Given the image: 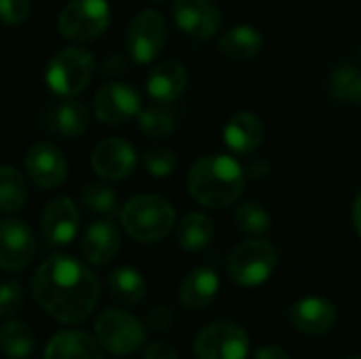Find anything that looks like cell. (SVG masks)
I'll use <instances>...</instances> for the list:
<instances>
[{"instance_id":"obj_1","label":"cell","mask_w":361,"mask_h":359,"mask_svg":"<svg viewBox=\"0 0 361 359\" xmlns=\"http://www.w3.org/2000/svg\"><path fill=\"white\" fill-rule=\"evenodd\" d=\"M36 303L61 324H82L99 300V281L80 260L53 254L34 273Z\"/></svg>"},{"instance_id":"obj_2","label":"cell","mask_w":361,"mask_h":359,"mask_svg":"<svg viewBox=\"0 0 361 359\" xmlns=\"http://www.w3.org/2000/svg\"><path fill=\"white\" fill-rule=\"evenodd\" d=\"M186 184L197 203L209 209H224L243 195L245 171L228 154H207L190 167Z\"/></svg>"},{"instance_id":"obj_3","label":"cell","mask_w":361,"mask_h":359,"mask_svg":"<svg viewBox=\"0 0 361 359\" xmlns=\"http://www.w3.org/2000/svg\"><path fill=\"white\" fill-rule=\"evenodd\" d=\"M125 233L137 243H159L176 226L173 205L159 195H137L121 209Z\"/></svg>"},{"instance_id":"obj_4","label":"cell","mask_w":361,"mask_h":359,"mask_svg":"<svg viewBox=\"0 0 361 359\" xmlns=\"http://www.w3.org/2000/svg\"><path fill=\"white\" fill-rule=\"evenodd\" d=\"M95 74V57L85 47H66L57 51L44 70L47 87L59 97H76Z\"/></svg>"},{"instance_id":"obj_5","label":"cell","mask_w":361,"mask_h":359,"mask_svg":"<svg viewBox=\"0 0 361 359\" xmlns=\"http://www.w3.org/2000/svg\"><path fill=\"white\" fill-rule=\"evenodd\" d=\"M277 250L273 243L256 237L241 241L226 260V273L241 288H256L269 281L277 269Z\"/></svg>"},{"instance_id":"obj_6","label":"cell","mask_w":361,"mask_h":359,"mask_svg":"<svg viewBox=\"0 0 361 359\" xmlns=\"http://www.w3.org/2000/svg\"><path fill=\"white\" fill-rule=\"evenodd\" d=\"M112 19L108 0H70L57 17V30L66 40L91 42L97 40Z\"/></svg>"},{"instance_id":"obj_7","label":"cell","mask_w":361,"mask_h":359,"mask_svg":"<svg viewBox=\"0 0 361 359\" xmlns=\"http://www.w3.org/2000/svg\"><path fill=\"white\" fill-rule=\"evenodd\" d=\"M95 336L106 351L131 355L146 343V328L135 315L121 309H108L95 320Z\"/></svg>"},{"instance_id":"obj_8","label":"cell","mask_w":361,"mask_h":359,"mask_svg":"<svg viewBox=\"0 0 361 359\" xmlns=\"http://www.w3.org/2000/svg\"><path fill=\"white\" fill-rule=\"evenodd\" d=\"M167 23L159 11L146 8L137 13L127 28V53L137 63L154 61L167 44Z\"/></svg>"},{"instance_id":"obj_9","label":"cell","mask_w":361,"mask_h":359,"mask_svg":"<svg viewBox=\"0 0 361 359\" xmlns=\"http://www.w3.org/2000/svg\"><path fill=\"white\" fill-rule=\"evenodd\" d=\"M247 353V332L235 322L209 324L195 339V355L199 359H245Z\"/></svg>"},{"instance_id":"obj_10","label":"cell","mask_w":361,"mask_h":359,"mask_svg":"<svg viewBox=\"0 0 361 359\" xmlns=\"http://www.w3.org/2000/svg\"><path fill=\"white\" fill-rule=\"evenodd\" d=\"M142 112V97L127 83H108L93 95V114L104 125H125Z\"/></svg>"},{"instance_id":"obj_11","label":"cell","mask_w":361,"mask_h":359,"mask_svg":"<svg viewBox=\"0 0 361 359\" xmlns=\"http://www.w3.org/2000/svg\"><path fill=\"white\" fill-rule=\"evenodd\" d=\"M135 165L137 152L133 144L123 138H106L91 150V167L104 180H125L135 171Z\"/></svg>"},{"instance_id":"obj_12","label":"cell","mask_w":361,"mask_h":359,"mask_svg":"<svg viewBox=\"0 0 361 359\" xmlns=\"http://www.w3.org/2000/svg\"><path fill=\"white\" fill-rule=\"evenodd\" d=\"M36 254V239L32 229L19 218L0 220V269L23 271Z\"/></svg>"},{"instance_id":"obj_13","label":"cell","mask_w":361,"mask_h":359,"mask_svg":"<svg viewBox=\"0 0 361 359\" xmlns=\"http://www.w3.org/2000/svg\"><path fill=\"white\" fill-rule=\"evenodd\" d=\"M25 171L36 186L53 190L66 182L68 161L53 142H36L25 152Z\"/></svg>"},{"instance_id":"obj_14","label":"cell","mask_w":361,"mask_h":359,"mask_svg":"<svg viewBox=\"0 0 361 359\" xmlns=\"http://www.w3.org/2000/svg\"><path fill=\"white\" fill-rule=\"evenodd\" d=\"M171 13L176 25L197 40L216 36L222 25V13L214 0H176Z\"/></svg>"},{"instance_id":"obj_15","label":"cell","mask_w":361,"mask_h":359,"mask_svg":"<svg viewBox=\"0 0 361 359\" xmlns=\"http://www.w3.org/2000/svg\"><path fill=\"white\" fill-rule=\"evenodd\" d=\"M42 237L51 245H68L80 231V214L70 197H57L49 201L40 218Z\"/></svg>"},{"instance_id":"obj_16","label":"cell","mask_w":361,"mask_h":359,"mask_svg":"<svg viewBox=\"0 0 361 359\" xmlns=\"http://www.w3.org/2000/svg\"><path fill=\"white\" fill-rule=\"evenodd\" d=\"M118 250H121V231L110 218L91 222L82 233L80 254L87 264L104 267L116 258Z\"/></svg>"},{"instance_id":"obj_17","label":"cell","mask_w":361,"mask_h":359,"mask_svg":"<svg viewBox=\"0 0 361 359\" xmlns=\"http://www.w3.org/2000/svg\"><path fill=\"white\" fill-rule=\"evenodd\" d=\"M290 322L300 334L322 336L336 324V307L324 296H307L290 307Z\"/></svg>"},{"instance_id":"obj_18","label":"cell","mask_w":361,"mask_h":359,"mask_svg":"<svg viewBox=\"0 0 361 359\" xmlns=\"http://www.w3.org/2000/svg\"><path fill=\"white\" fill-rule=\"evenodd\" d=\"M188 87V72L180 61H161L146 76V91L154 104L171 106Z\"/></svg>"},{"instance_id":"obj_19","label":"cell","mask_w":361,"mask_h":359,"mask_svg":"<svg viewBox=\"0 0 361 359\" xmlns=\"http://www.w3.org/2000/svg\"><path fill=\"white\" fill-rule=\"evenodd\" d=\"M220 292V277L209 267L192 269L180 284V303L188 311H201L214 303Z\"/></svg>"},{"instance_id":"obj_20","label":"cell","mask_w":361,"mask_h":359,"mask_svg":"<svg viewBox=\"0 0 361 359\" xmlns=\"http://www.w3.org/2000/svg\"><path fill=\"white\" fill-rule=\"evenodd\" d=\"M264 142V125L252 112H237L224 125V144L237 154H252Z\"/></svg>"},{"instance_id":"obj_21","label":"cell","mask_w":361,"mask_h":359,"mask_svg":"<svg viewBox=\"0 0 361 359\" xmlns=\"http://www.w3.org/2000/svg\"><path fill=\"white\" fill-rule=\"evenodd\" d=\"M44 359H104V353L99 349V343L89 334L78 330H66L57 332L49 341L44 349Z\"/></svg>"},{"instance_id":"obj_22","label":"cell","mask_w":361,"mask_h":359,"mask_svg":"<svg viewBox=\"0 0 361 359\" xmlns=\"http://www.w3.org/2000/svg\"><path fill=\"white\" fill-rule=\"evenodd\" d=\"M89 121H91V112L78 99L66 97L61 104L49 110V127L63 138L82 135L89 129Z\"/></svg>"},{"instance_id":"obj_23","label":"cell","mask_w":361,"mask_h":359,"mask_svg":"<svg viewBox=\"0 0 361 359\" xmlns=\"http://www.w3.org/2000/svg\"><path fill=\"white\" fill-rule=\"evenodd\" d=\"M218 49L226 59L250 61L262 49V34L252 25H235L220 36Z\"/></svg>"},{"instance_id":"obj_24","label":"cell","mask_w":361,"mask_h":359,"mask_svg":"<svg viewBox=\"0 0 361 359\" xmlns=\"http://www.w3.org/2000/svg\"><path fill=\"white\" fill-rule=\"evenodd\" d=\"M108 288L112 298L127 307H135L146 298V281L142 273L131 267H121L112 271L108 277Z\"/></svg>"},{"instance_id":"obj_25","label":"cell","mask_w":361,"mask_h":359,"mask_svg":"<svg viewBox=\"0 0 361 359\" xmlns=\"http://www.w3.org/2000/svg\"><path fill=\"white\" fill-rule=\"evenodd\" d=\"M214 233L216 229H214L212 218L205 214L192 212L184 216L182 222L178 224V243L186 252H201L212 243Z\"/></svg>"},{"instance_id":"obj_26","label":"cell","mask_w":361,"mask_h":359,"mask_svg":"<svg viewBox=\"0 0 361 359\" xmlns=\"http://www.w3.org/2000/svg\"><path fill=\"white\" fill-rule=\"evenodd\" d=\"M27 182L19 169L0 165V212L15 214L27 203Z\"/></svg>"},{"instance_id":"obj_27","label":"cell","mask_w":361,"mask_h":359,"mask_svg":"<svg viewBox=\"0 0 361 359\" xmlns=\"http://www.w3.org/2000/svg\"><path fill=\"white\" fill-rule=\"evenodd\" d=\"M328 91L336 102L361 106V72L353 63H341L330 72Z\"/></svg>"},{"instance_id":"obj_28","label":"cell","mask_w":361,"mask_h":359,"mask_svg":"<svg viewBox=\"0 0 361 359\" xmlns=\"http://www.w3.org/2000/svg\"><path fill=\"white\" fill-rule=\"evenodd\" d=\"M0 351L6 358H27L34 351V332L27 324L11 320L0 326Z\"/></svg>"},{"instance_id":"obj_29","label":"cell","mask_w":361,"mask_h":359,"mask_svg":"<svg viewBox=\"0 0 361 359\" xmlns=\"http://www.w3.org/2000/svg\"><path fill=\"white\" fill-rule=\"evenodd\" d=\"M140 131L150 140H163L176 129V112L167 104H152L137 114Z\"/></svg>"},{"instance_id":"obj_30","label":"cell","mask_w":361,"mask_h":359,"mask_svg":"<svg viewBox=\"0 0 361 359\" xmlns=\"http://www.w3.org/2000/svg\"><path fill=\"white\" fill-rule=\"evenodd\" d=\"M271 214L260 203H243L235 212V226L252 237H262L271 231Z\"/></svg>"},{"instance_id":"obj_31","label":"cell","mask_w":361,"mask_h":359,"mask_svg":"<svg viewBox=\"0 0 361 359\" xmlns=\"http://www.w3.org/2000/svg\"><path fill=\"white\" fill-rule=\"evenodd\" d=\"M80 201L89 212L102 214L108 218L118 212V195L108 184H102V182L87 184L80 193Z\"/></svg>"},{"instance_id":"obj_32","label":"cell","mask_w":361,"mask_h":359,"mask_svg":"<svg viewBox=\"0 0 361 359\" xmlns=\"http://www.w3.org/2000/svg\"><path fill=\"white\" fill-rule=\"evenodd\" d=\"M144 169L152 178H167L176 171L178 167V157L169 148H150L144 152Z\"/></svg>"},{"instance_id":"obj_33","label":"cell","mask_w":361,"mask_h":359,"mask_svg":"<svg viewBox=\"0 0 361 359\" xmlns=\"http://www.w3.org/2000/svg\"><path fill=\"white\" fill-rule=\"evenodd\" d=\"M23 309V290L19 281L0 284V320H11Z\"/></svg>"},{"instance_id":"obj_34","label":"cell","mask_w":361,"mask_h":359,"mask_svg":"<svg viewBox=\"0 0 361 359\" xmlns=\"http://www.w3.org/2000/svg\"><path fill=\"white\" fill-rule=\"evenodd\" d=\"M32 0H0V21L4 25H23L30 19Z\"/></svg>"},{"instance_id":"obj_35","label":"cell","mask_w":361,"mask_h":359,"mask_svg":"<svg viewBox=\"0 0 361 359\" xmlns=\"http://www.w3.org/2000/svg\"><path fill=\"white\" fill-rule=\"evenodd\" d=\"M171 324H173V311H171L169 307H165V305H159V307H154V309L148 313V326H150V330H154V332H163V330H167Z\"/></svg>"},{"instance_id":"obj_36","label":"cell","mask_w":361,"mask_h":359,"mask_svg":"<svg viewBox=\"0 0 361 359\" xmlns=\"http://www.w3.org/2000/svg\"><path fill=\"white\" fill-rule=\"evenodd\" d=\"M144 359H180L178 351L167 343H152L146 347Z\"/></svg>"},{"instance_id":"obj_37","label":"cell","mask_w":361,"mask_h":359,"mask_svg":"<svg viewBox=\"0 0 361 359\" xmlns=\"http://www.w3.org/2000/svg\"><path fill=\"white\" fill-rule=\"evenodd\" d=\"M254 359H292V358H290V353H288L283 347H279V345H267V347H262V349H258V351H256Z\"/></svg>"},{"instance_id":"obj_38","label":"cell","mask_w":361,"mask_h":359,"mask_svg":"<svg viewBox=\"0 0 361 359\" xmlns=\"http://www.w3.org/2000/svg\"><path fill=\"white\" fill-rule=\"evenodd\" d=\"M123 70H125V63H123L121 55H112V57L104 63V74H108V76L118 74V72H123Z\"/></svg>"},{"instance_id":"obj_39","label":"cell","mask_w":361,"mask_h":359,"mask_svg":"<svg viewBox=\"0 0 361 359\" xmlns=\"http://www.w3.org/2000/svg\"><path fill=\"white\" fill-rule=\"evenodd\" d=\"M353 224H355V229H357V233H360L361 237V195L357 197L355 205H353Z\"/></svg>"},{"instance_id":"obj_40","label":"cell","mask_w":361,"mask_h":359,"mask_svg":"<svg viewBox=\"0 0 361 359\" xmlns=\"http://www.w3.org/2000/svg\"><path fill=\"white\" fill-rule=\"evenodd\" d=\"M349 359H361V355H353V358H349Z\"/></svg>"},{"instance_id":"obj_41","label":"cell","mask_w":361,"mask_h":359,"mask_svg":"<svg viewBox=\"0 0 361 359\" xmlns=\"http://www.w3.org/2000/svg\"><path fill=\"white\" fill-rule=\"evenodd\" d=\"M360 55H361V44H360Z\"/></svg>"}]
</instances>
